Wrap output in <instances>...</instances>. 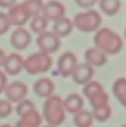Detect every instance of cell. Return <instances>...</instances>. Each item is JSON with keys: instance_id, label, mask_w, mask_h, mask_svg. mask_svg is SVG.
Returning a JSON list of instances; mask_svg holds the SVG:
<instances>
[{"instance_id": "cell-14", "label": "cell", "mask_w": 126, "mask_h": 127, "mask_svg": "<svg viewBox=\"0 0 126 127\" xmlns=\"http://www.w3.org/2000/svg\"><path fill=\"white\" fill-rule=\"evenodd\" d=\"M55 86L53 81L48 77L38 79L33 84V91L41 97H48L52 95Z\"/></svg>"}, {"instance_id": "cell-5", "label": "cell", "mask_w": 126, "mask_h": 127, "mask_svg": "<svg viewBox=\"0 0 126 127\" xmlns=\"http://www.w3.org/2000/svg\"><path fill=\"white\" fill-rule=\"evenodd\" d=\"M74 25L81 31L91 32L97 30L102 23V16L96 10H88L75 15Z\"/></svg>"}, {"instance_id": "cell-30", "label": "cell", "mask_w": 126, "mask_h": 127, "mask_svg": "<svg viewBox=\"0 0 126 127\" xmlns=\"http://www.w3.org/2000/svg\"><path fill=\"white\" fill-rule=\"evenodd\" d=\"M15 4H16V1L14 0H0V7H1L10 8Z\"/></svg>"}, {"instance_id": "cell-24", "label": "cell", "mask_w": 126, "mask_h": 127, "mask_svg": "<svg viewBox=\"0 0 126 127\" xmlns=\"http://www.w3.org/2000/svg\"><path fill=\"white\" fill-rule=\"evenodd\" d=\"M25 5L26 6L30 17H34L38 15L42 12V6H43V2L40 0H27L23 1Z\"/></svg>"}, {"instance_id": "cell-13", "label": "cell", "mask_w": 126, "mask_h": 127, "mask_svg": "<svg viewBox=\"0 0 126 127\" xmlns=\"http://www.w3.org/2000/svg\"><path fill=\"white\" fill-rule=\"evenodd\" d=\"M25 60L17 53H11L6 56L3 67L5 71L11 75H16L24 68Z\"/></svg>"}, {"instance_id": "cell-7", "label": "cell", "mask_w": 126, "mask_h": 127, "mask_svg": "<svg viewBox=\"0 0 126 127\" xmlns=\"http://www.w3.org/2000/svg\"><path fill=\"white\" fill-rule=\"evenodd\" d=\"M11 25L22 26L30 18V15L23 2L15 4L8 9L7 13Z\"/></svg>"}, {"instance_id": "cell-19", "label": "cell", "mask_w": 126, "mask_h": 127, "mask_svg": "<svg viewBox=\"0 0 126 127\" xmlns=\"http://www.w3.org/2000/svg\"><path fill=\"white\" fill-rule=\"evenodd\" d=\"M113 92L119 102L126 107V78L120 77L113 84Z\"/></svg>"}, {"instance_id": "cell-32", "label": "cell", "mask_w": 126, "mask_h": 127, "mask_svg": "<svg viewBox=\"0 0 126 127\" xmlns=\"http://www.w3.org/2000/svg\"><path fill=\"white\" fill-rule=\"evenodd\" d=\"M0 127H12L10 125H9V124H3V125H1V126H0Z\"/></svg>"}, {"instance_id": "cell-21", "label": "cell", "mask_w": 126, "mask_h": 127, "mask_svg": "<svg viewBox=\"0 0 126 127\" xmlns=\"http://www.w3.org/2000/svg\"><path fill=\"white\" fill-rule=\"evenodd\" d=\"M101 10L108 16L116 14L121 7V1L119 0H102L100 1Z\"/></svg>"}, {"instance_id": "cell-25", "label": "cell", "mask_w": 126, "mask_h": 127, "mask_svg": "<svg viewBox=\"0 0 126 127\" xmlns=\"http://www.w3.org/2000/svg\"><path fill=\"white\" fill-rule=\"evenodd\" d=\"M34 109H35L34 104L31 100L24 99L19 103H18L16 106V113L18 115L21 117L22 115H25V113Z\"/></svg>"}, {"instance_id": "cell-10", "label": "cell", "mask_w": 126, "mask_h": 127, "mask_svg": "<svg viewBox=\"0 0 126 127\" xmlns=\"http://www.w3.org/2000/svg\"><path fill=\"white\" fill-rule=\"evenodd\" d=\"M94 74L93 66L87 63L77 64L71 73L74 81L79 85H85L91 81Z\"/></svg>"}, {"instance_id": "cell-27", "label": "cell", "mask_w": 126, "mask_h": 127, "mask_svg": "<svg viewBox=\"0 0 126 127\" xmlns=\"http://www.w3.org/2000/svg\"><path fill=\"white\" fill-rule=\"evenodd\" d=\"M11 111V103L7 100H0V118H5L8 116Z\"/></svg>"}, {"instance_id": "cell-1", "label": "cell", "mask_w": 126, "mask_h": 127, "mask_svg": "<svg viewBox=\"0 0 126 127\" xmlns=\"http://www.w3.org/2000/svg\"><path fill=\"white\" fill-rule=\"evenodd\" d=\"M94 42L96 48L105 54H117L123 47L121 36L108 27L102 28L97 31Z\"/></svg>"}, {"instance_id": "cell-4", "label": "cell", "mask_w": 126, "mask_h": 127, "mask_svg": "<svg viewBox=\"0 0 126 127\" xmlns=\"http://www.w3.org/2000/svg\"><path fill=\"white\" fill-rule=\"evenodd\" d=\"M52 65L51 57L42 51L33 53L25 60L24 68L30 74L46 72Z\"/></svg>"}, {"instance_id": "cell-16", "label": "cell", "mask_w": 126, "mask_h": 127, "mask_svg": "<svg viewBox=\"0 0 126 127\" xmlns=\"http://www.w3.org/2000/svg\"><path fill=\"white\" fill-rule=\"evenodd\" d=\"M42 123V116L35 109L20 117L15 127H39Z\"/></svg>"}, {"instance_id": "cell-31", "label": "cell", "mask_w": 126, "mask_h": 127, "mask_svg": "<svg viewBox=\"0 0 126 127\" xmlns=\"http://www.w3.org/2000/svg\"><path fill=\"white\" fill-rule=\"evenodd\" d=\"M5 58H6L5 53L4 52V51L1 48H0V67L3 66V64L4 63Z\"/></svg>"}, {"instance_id": "cell-29", "label": "cell", "mask_w": 126, "mask_h": 127, "mask_svg": "<svg viewBox=\"0 0 126 127\" xmlns=\"http://www.w3.org/2000/svg\"><path fill=\"white\" fill-rule=\"evenodd\" d=\"M7 79L5 74L3 71H0V93L5 90L7 87Z\"/></svg>"}, {"instance_id": "cell-3", "label": "cell", "mask_w": 126, "mask_h": 127, "mask_svg": "<svg viewBox=\"0 0 126 127\" xmlns=\"http://www.w3.org/2000/svg\"><path fill=\"white\" fill-rule=\"evenodd\" d=\"M82 92L88 99L93 109L108 104L109 95L98 81L93 80L86 83L82 89Z\"/></svg>"}, {"instance_id": "cell-23", "label": "cell", "mask_w": 126, "mask_h": 127, "mask_svg": "<svg viewBox=\"0 0 126 127\" xmlns=\"http://www.w3.org/2000/svg\"><path fill=\"white\" fill-rule=\"evenodd\" d=\"M48 20L45 17L39 14L36 16L33 17L30 24V28L33 32L41 33L45 31V29L48 26Z\"/></svg>"}, {"instance_id": "cell-6", "label": "cell", "mask_w": 126, "mask_h": 127, "mask_svg": "<svg viewBox=\"0 0 126 127\" xmlns=\"http://www.w3.org/2000/svg\"><path fill=\"white\" fill-rule=\"evenodd\" d=\"M36 44L40 48V51L49 54L59 49L61 41L53 31H44L39 33L36 38Z\"/></svg>"}, {"instance_id": "cell-2", "label": "cell", "mask_w": 126, "mask_h": 127, "mask_svg": "<svg viewBox=\"0 0 126 127\" xmlns=\"http://www.w3.org/2000/svg\"><path fill=\"white\" fill-rule=\"evenodd\" d=\"M42 115L49 125L53 127L60 125L65 118L61 97L53 95L47 97L43 105Z\"/></svg>"}, {"instance_id": "cell-20", "label": "cell", "mask_w": 126, "mask_h": 127, "mask_svg": "<svg viewBox=\"0 0 126 127\" xmlns=\"http://www.w3.org/2000/svg\"><path fill=\"white\" fill-rule=\"evenodd\" d=\"M94 121V117L91 112L82 109L76 113L74 117V123L76 127H91Z\"/></svg>"}, {"instance_id": "cell-34", "label": "cell", "mask_w": 126, "mask_h": 127, "mask_svg": "<svg viewBox=\"0 0 126 127\" xmlns=\"http://www.w3.org/2000/svg\"><path fill=\"white\" fill-rule=\"evenodd\" d=\"M120 127H126V124H124V125H123V126H121Z\"/></svg>"}, {"instance_id": "cell-28", "label": "cell", "mask_w": 126, "mask_h": 127, "mask_svg": "<svg viewBox=\"0 0 126 127\" xmlns=\"http://www.w3.org/2000/svg\"><path fill=\"white\" fill-rule=\"evenodd\" d=\"M96 2H97L96 0H76L75 1V3L78 6L84 8H89L93 5H94Z\"/></svg>"}, {"instance_id": "cell-22", "label": "cell", "mask_w": 126, "mask_h": 127, "mask_svg": "<svg viewBox=\"0 0 126 127\" xmlns=\"http://www.w3.org/2000/svg\"><path fill=\"white\" fill-rule=\"evenodd\" d=\"M111 108L109 104H108L93 109V112L91 113L94 118L100 122H105L111 118Z\"/></svg>"}, {"instance_id": "cell-8", "label": "cell", "mask_w": 126, "mask_h": 127, "mask_svg": "<svg viewBox=\"0 0 126 127\" xmlns=\"http://www.w3.org/2000/svg\"><path fill=\"white\" fill-rule=\"evenodd\" d=\"M4 92L9 102L18 103L25 99L27 93V86L21 81H14L7 86Z\"/></svg>"}, {"instance_id": "cell-33", "label": "cell", "mask_w": 126, "mask_h": 127, "mask_svg": "<svg viewBox=\"0 0 126 127\" xmlns=\"http://www.w3.org/2000/svg\"><path fill=\"white\" fill-rule=\"evenodd\" d=\"M43 127H53V126H50V125H48V126H45Z\"/></svg>"}, {"instance_id": "cell-15", "label": "cell", "mask_w": 126, "mask_h": 127, "mask_svg": "<svg viewBox=\"0 0 126 127\" xmlns=\"http://www.w3.org/2000/svg\"><path fill=\"white\" fill-rule=\"evenodd\" d=\"M86 63L94 66H102L108 61L107 55L97 48H89L85 52Z\"/></svg>"}, {"instance_id": "cell-18", "label": "cell", "mask_w": 126, "mask_h": 127, "mask_svg": "<svg viewBox=\"0 0 126 127\" xmlns=\"http://www.w3.org/2000/svg\"><path fill=\"white\" fill-rule=\"evenodd\" d=\"M74 28V23L68 17H62L56 21L53 25V32L58 37H63L71 33Z\"/></svg>"}, {"instance_id": "cell-17", "label": "cell", "mask_w": 126, "mask_h": 127, "mask_svg": "<svg viewBox=\"0 0 126 127\" xmlns=\"http://www.w3.org/2000/svg\"><path fill=\"white\" fill-rule=\"evenodd\" d=\"M64 109L73 114H76L82 109L84 106V100L82 97L77 93H72L68 95L66 98L62 100Z\"/></svg>"}, {"instance_id": "cell-35", "label": "cell", "mask_w": 126, "mask_h": 127, "mask_svg": "<svg viewBox=\"0 0 126 127\" xmlns=\"http://www.w3.org/2000/svg\"><path fill=\"white\" fill-rule=\"evenodd\" d=\"M125 36H126V31H125Z\"/></svg>"}, {"instance_id": "cell-9", "label": "cell", "mask_w": 126, "mask_h": 127, "mask_svg": "<svg viewBox=\"0 0 126 127\" xmlns=\"http://www.w3.org/2000/svg\"><path fill=\"white\" fill-rule=\"evenodd\" d=\"M76 65V57L73 52L71 51L63 53L61 56H59L57 60V69L59 74L64 77L70 76Z\"/></svg>"}, {"instance_id": "cell-12", "label": "cell", "mask_w": 126, "mask_h": 127, "mask_svg": "<svg viewBox=\"0 0 126 127\" xmlns=\"http://www.w3.org/2000/svg\"><path fill=\"white\" fill-rule=\"evenodd\" d=\"M32 36L30 33L24 28H19L14 30L10 38V44L18 50L26 48L30 43Z\"/></svg>"}, {"instance_id": "cell-26", "label": "cell", "mask_w": 126, "mask_h": 127, "mask_svg": "<svg viewBox=\"0 0 126 127\" xmlns=\"http://www.w3.org/2000/svg\"><path fill=\"white\" fill-rule=\"evenodd\" d=\"M10 25L11 24L7 13L0 12V34L6 33L9 30Z\"/></svg>"}, {"instance_id": "cell-11", "label": "cell", "mask_w": 126, "mask_h": 127, "mask_svg": "<svg viewBox=\"0 0 126 127\" xmlns=\"http://www.w3.org/2000/svg\"><path fill=\"white\" fill-rule=\"evenodd\" d=\"M65 12V6L58 1H49L43 4L42 15L48 20L56 21L64 16Z\"/></svg>"}]
</instances>
